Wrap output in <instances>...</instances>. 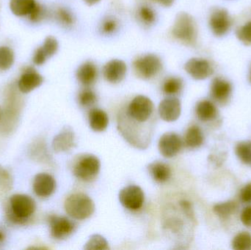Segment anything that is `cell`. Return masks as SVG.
<instances>
[{"instance_id":"6da1fadb","label":"cell","mask_w":251,"mask_h":250,"mask_svg":"<svg viewBox=\"0 0 251 250\" xmlns=\"http://www.w3.org/2000/svg\"><path fill=\"white\" fill-rule=\"evenodd\" d=\"M65 209L70 217L82 220L89 218L95 211V204L90 197L82 193L70 195L65 202Z\"/></svg>"},{"instance_id":"7a4b0ae2","label":"cell","mask_w":251,"mask_h":250,"mask_svg":"<svg viewBox=\"0 0 251 250\" xmlns=\"http://www.w3.org/2000/svg\"><path fill=\"white\" fill-rule=\"evenodd\" d=\"M173 35L187 45H195L197 41L198 32L194 19L187 13H178L174 22Z\"/></svg>"},{"instance_id":"3957f363","label":"cell","mask_w":251,"mask_h":250,"mask_svg":"<svg viewBox=\"0 0 251 250\" xmlns=\"http://www.w3.org/2000/svg\"><path fill=\"white\" fill-rule=\"evenodd\" d=\"M151 100L145 95H137L128 104L126 114L134 123H146L153 114Z\"/></svg>"},{"instance_id":"277c9868","label":"cell","mask_w":251,"mask_h":250,"mask_svg":"<svg viewBox=\"0 0 251 250\" xmlns=\"http://www.w3.org/2000/svg\"><path fill=\"white\" fill-rule=\"evenodd\" d=\"M10 209L15 221H26L35 211V203L30 197L26 195H13L10 199Z\"/></svg>"},{"instance_id":"5b68a950","label":"cell","mask_w":251,"mask_h":250,"mask_svg":"<svg viewBox=\"0 0 251 250\" xmlns=\"http://www.w3.org/2000/svg\"><path fill=\"white\" fill-rule=\"evenodd\" d=\"M133 66L134 71L139 77L149 79L156 76L161 71L162 63L158 56L149 54L134 60Z\"/></svg>"},{"instance_id":"8992f818","label":"cell","mask_w":251,"mask_h":250,"mask_svg":"<svg viewBox=\"0 0 251 250\" xmlns=\"http://www.w3.org/2000/svg\"><path fill=\"white\" fill-rule=\"evenodd\" d=\"M100 167L101 163L96 156H84L75 164L74 174L80 180L89 182L97 177Z\"/></svg>"},{"instance_id":"52a82bcc","label":"cell","mask_w":251,"mask_h":250,"mask_svg":"<svg viewBox=\"0 0 251 250\" xmlns=\"http://www.w3.org/2000/svg\"><path fill=\"white\" fill-rule=\"evenodd\" d=\"M144 200V192L141 188L135 185H130L124 188L119 193L121 204L130 211H137L141 208Z\"/></svg>"},{"instance_id":"ba28073f","label":"cell","mask_w":251,"mask_h":250,"mask_svg":"<svg viewBox=\"0 0 251 250\" xmlns=\"http://www.w3.org/2000/svg\"><path fill=\"white\" fill-rule=\"evenodd\" d=\"M232 20L229 13L224 8H216L212 12L209 18V26L214 35L224 36L229 32Z\"/></svg>"},{"instance_id":"9c48e42d","label":"cell","mask_w":251,"mask_h":250,"mask_svg":"<svg viewBox=\"0 0 251 250\" xmlns=\"http://www.w3.org/2000/svg\"><path fill=\"white\" fill-rule=\"evenodd\" d=\"M184 69L196 80H203L212 76L214 70L209 61L201 58H192L186 63Z\"/></svg>"},{"instance_id":"30bf717a","label":"cell","mask_w":251,"mask_h":250,"mask_svg":"<svg viewBox=\"0 0 251 250\" xmlns=\"http://www.w3.org/2000/svg\"><path fill=\"white\" fill-rule=\"evenodd\" d=\"M182 148V140L176 133H166L161 136L159 141L160 154L166 158L175 157Z\"/></svg>"},{"instance_id":"8fae6325","label":"cell","mask_w":251,"mask_h":250,"mask_svg":"<svg viewBox=\"0 0 251 250\" xmlns=\"http://www.w3.org/2000/svg\"><path fill=\"white\" fill-rule=\"evenodd\" d=\"M126 64L122 60H110L103 68V75L107 82L118 84L125 79L126 74Z\"/></svg>"},{"instance_id":"7c38bea8","label":"cell","mask_w":251,"mask_h":250,"mask_svg":"<svg viewBox=\"0 0 251 250\" xmlns=\"http://www.w3.org/2000/svg\"><path fill=\"white\" fill-rule=\"evenodd\" d=\"M158 111L161 118L165 121H176L181 114V102L175 97L165 98L159 104Z\"/></svg>"},{"instance_id":"4fadbf2b","label":"cell","mask_w":251,"mask_h":250,"mask_svg":"<svg viewBox=\"0 0 251 250\" xmlns=\"http://www.w3.org/2000/svg\"><path fill=\"white\" fill-rule=\"evenodd\" d=\"M51 234L56 239H63L75 230V223L64 217L52 216L50 219Z\"/></svg>"},{"instance_id":"5bb4252c","label":"cell","mask_w":251,"mask_h":250,"mask_svg":"<svg viewBox=\"0 0 251 250\" xmlns=\"http://www.w3.org/2000/svg\"><path fill=\"white\" fill-rule=\"evenodd\" d=\"M232 92L231 83L222 78H215L212 81L210 95L212 99L219 104H225L229 99Z\"/></svg>"},{"instance_id":"9a60e30c","label":"cell","mask_w":251,"mask_h":250,"mask_svg":"<svg viewBox=\"0 0 251 250\" xmlns=\"http://www.w3.org/2000/svg\"><path fill=\"white\" fill-rule=\"evenodd\" d=\"M56 182L54 178L47 173H39L33 181L34 192L41 198H47L55 190Z\"/></svg>"},{"instance_id":"2e32d148","label":"cell","mask_w":251,"mask_h":250,"mask_svg":"<svg viewBox=\"0 0 251 250\" xmlns=\"http://www.w3.org/2000/svg\"><path fill=\"white\" fill-rule=\"evenodd\" d=\"M58 50V42L54 37H47L42 46L38 48L34 54L33 63L37 66L44 64L49 58L52 57Z\"/></svg>"},{"instance_id":"e0dca14e","label":"cell","mask_w":251,"mask_h":250,"mask_svg":"<svg viewBox=\"0 0 251 250\" xmlns=\"http://www.w3.org/2000/svg\"><path fill=\"white\" fill-rule=\"evenodd\" d=\"M44 82L42 76L32 69H28L21 76L18 88L23 93H28L42 85Z\"/></svg>"},{"instance_id":"ac0fdd59","label":"cell","mask_w":251,"mask_h":250,"mask_svg":"<svg viewBox=\"0 0 251 250\" xmlns=\"http://www.w3.org/2000/svg\"><path fill=\"white\" fill-rule=\"evenodd\" d=\"M75 145V134L71 128L66 127L53 139L52 147L56 153L69 151Z\"/></svg>"},{"instance_id":"d6986e66","label":"cell","mask_w":251,"mask_h":250,"mask_svg":"<svg viewBox=\"0 0 251 250\" xmlns=\"http://www.w3.org/2000/svg\"><path fill=\"white\" fill-rule=\"evenodd\" d=\"M98 76V69L93 62H85L81 65L76 71V78L78 81L84 86H91Z\"/></svg>"},{"instance_id":"ffe728a7","label":"cell","mask_w":251,"mask_h":250,"mask_svg":"<svg viewBox=\"0 0 251 250\" xmlns=\"http://www.w3.org/2000/svg\"><path fill=\"white\" fill-rule=\"evenodd\" d=\"M149 171L153 180L158 183L168 182L171 176V170L169 166L161 161H155L149 164Z\"/></svg>"},{"instance_id":"44dd1931","label":"cell","mask_w":251,"mask_h":250,"mask_svg":"<svg viewBox=\"0 0 251 250\" xmlns=\"http://www.w3.org/2000/svg\"><path fill=\"white\" fill-rule=\"evenodd\" d=\"M88 119H89L90 126L95 132H103L108 126V116L105 112L100 109H94L91 110Z\"/></svg>"},{"instance_id":"7402d4cb","label":"cell","mask_w":251,"mask_h":250,"mask_svg":"<svg viewBox=\"0 0 251 250\" xmlns=\"http://www.w3.org/2000/svg\"><path fill=\"white\" fill-rule=\"evenodd\" d=\"M196 111L198 117L202 121H210L218 115L216 106L208 100H203L198 103Z\"/></svg>"},{"instance_id":"603a6c76","label":"cell","mask_w":251,"mask_h":250,"mask_svg":"<svg viewBox=\"0 0 251 250\" xmlns=\"http://www.w3.org/2000/svg\"><path fill=\"white\" fill-rule=\"evenodd\" d=\"M36 4L35 0H10V8L16 16H24L30 14Z\"/></svg>"},{"instance_id":"cb8c5ba5","label":"cell","mask_w":251,"mask_h":250,"mask_svg":"<svg viewBox=\"0 0 251 250\" xmlns=\"http://www.w3.org/2000/svg\"><path fill=\"white\" fill-rule=\"evenodd\" d=\"M204 141L203 132L197 126H193L189 128L186 132L184 142L188 148H197L203 145Z\"/></svg>"},{"instance_id":"d4e9b609","label":"cell","mask_w":251,"mask_h":250,"mask_svg":"<svg viewBox=\"0 0 251 250\" xmlns=\"http://www.w3.org/2000/svg\"><path fill=\"white\" fill-rule=\"evenodd\" d=\"M238 205L234 201H227V202L221 203L216 204L214 206L213 211L217 216L223 220L228 219L237 211Z\"/></svg>"},{"instance_id":"484cf974","label":"cell","mask_w":251,"mask_h":250,"mask_svg":"<svg viewBox=\"0 0 251 250\" xmlns=\"http://www.w3.org/2000/svg\"><path fill=\"white\" fill-rule=\"evenodd\" d=\"M235 154L242 162L251 164V140L238 142L235 147Z\"/></svg>"},{"instance_id":"4316f807","label":"cell","mask_w":251,"mask_h":250,"mask_svg":"<svg viewBox=\"0 0 251 250\" xmlns=\"http://www.w3.org/2000/svg\"><path fill=\"white\" fill-rule=\"evenodd\" d=\"M232 248L235 250H251V234L249 232L238 233L232 241Z\"/></svg>"},{"instance_id":"83f0119b","label":"cell","mask_w":251,"mask_h":250,"mask_svg":"<svg viewBox=\"0 0 251 250\" xmlns=\"http://www.w3.org/2000/svg\"><path fill=\"white\" fill-rule=\"evenodd\" d=\"M182 88L183 81L181 79L178 77H171L164 82L162 90L167 95H173L180 92Z\"/></svg>"},{"instance_id":"f1b7e54d","label":"cell","mask_w":251,"mask_h":250,"mask_svg":"<svg viewBox=\"0 0 251 250\" xmlns=\"http://www.w3.org/2000/svg\"><path fill=\"white\" fill-rule=\"evenodd\" d=\"M14 63V54L10 48L0 46V70L10 69Z\"/></svg>"},{"instance_id":"f546056e","label":"cell","mask_w":251,"mask_h":250,"mask_svg":"<svg viewBox=\"0 0 251 250\" xmlns=\"http://www.w3.org/2000/svg\"><path fill=\"white\" fill-rule=\"evenodd\" d=\"M84 248L85 250H107L110 249L107 240L100 235H93Z\"/></svg>"},{"instance_id":"4dcf8cb0","label":"cell","mask_w":251,"mask_h":250,"mask_svg":"<svg viewBox=\"0 0 251 250\" xmlns=\"http://www.w3.org/2000/svg\"><path fill=\"white\" fill-rule=\"evenodd\" d=\"M79 104L83 107H89L97 102V97L95 92L90 89L81 91L78 97Z\"/></svg>"},{"instance_id":"1f68e13d","label":"cell","mask_w":251,"mask_h":250,"mask_svg":"<svg viewBox=\"0 0 251 250\" xmlns=\"http://www.w3.org/2000/svg\"><path fill=\"white\" fill-rule=\"evenodd\" d=\"M12 185L11 176L4 167L0 165V195L10 192Z\"/></svg>"},{"instance_id":"d6a6232c","label":"cell","mask_w":251,"mask_h":250,"mask_svg":"<svg viewBox=\"0 0 251 250\" xmlns=\"http://www.w3.org/2000/svg\"><path fill=\"white\" fill-rule=\"evenodd\" d=\"M237 36L243 44L251 45V22L239 28Z\"/></svg>"},{"instance_id":"836d02e7","label":"cell","mask_w":251,"mask_h":250,"mask_svg":"<svg viewBox=\"0 0 251 250\" xmlns=\"http://www.w3.org/2000/svg\"><path fill=\"white\" fill-rule=\"evenodd\" d=\"M57 17L58 20L66 26H72L75 23V17L72 13L66 8H59L57 11Z\"/></svg>"},{"instance_id":"e575fe53","label":"cell","mask_w":251,"mask_h":250,"mask_svg":"<svg viewBox=\"0 0 251 250\" xmlns=\"http://www.w3.org/2000/svg\"><path fill=\"white\" fill-rule=\"evenodd\" d=\"M139 13H140V16L142 20L148 24L153 23L156 19L154 11L148 6H143L140 9Z\"/></svg>"},{"instance_id":"d590c367","label":"cell","mask_w":251,"mask_h":250,"mask_svg":"<svg viewBox=\"0 0 251 250\" xmlns=\"http://www.w3.org/2000/svg\"><path fill=\"white\" fill-rule=\"evenodd\" d=\"M240 199L244 204H251V183L246 184L240 190Z\"/></svg>"},{"instance_id":"8d00e7d4","label":"cell","mask_w":251,"mask_h":250,"mask_svg":"<svg viewBox=\"0 0 251 250\" xmlns=\"http://www.w3.org/2000/svg\"><path fill=\"white\" fill-rule=\"evenodd\" d=\"M29 19L34 22H38L44 18V10L40 4H36L35 8L33 9L30 14L29 15Z\"/></svg>"},{"instance_id":"74e56055","label":"cell","mask_w":251,"mask_h":250,"mask_svg":"<svg viewBox=\"0 0 251 250\" xmlns=\"http://www.w3.org/2000/svg\"><path fill=\"white\" fill-rule=\"evenodd\" d=\"M117 22L115 19H107L103 23L102 31L105 34H111L117 29Z\"/></svg>"},{"instance_id":"f35d334b","label":"cell","mask_w":251,"mask_h":250,"mask_svg":"<svg viewBox=\"0 0 251 250\" xmlns=\"http://www.w3.org/2000/svg\"><path fill=\"white\" fill-rule=\"evenodd\" d=\"M242 223L245 226L251 227V205L246 207L243 210L240 216Z\"/></svg>"},{"instance_id":"ab89813d","label":"cell","mask_w":251,"mask_h":250,"mask_svg":"<svg viewBox=\"0 0 251 250\" xmlns=\"http://www.w3.org/2000/svg\"><path fill=\"white\" fill-rule=\"evenodd\" d=\"M155 1H158V2L160 3V4L165 6V7H170V6L174 4L175 0H155Z\"/></svg>"},{"instance_id":"60d3db41","label":"cell","mask_w":251,"mask_h":250,"mask_svg":"<svg viewBox=\"0 0 251 250\" xmlns=\"http://www.w3.org/2000/svg\"><path fill=\"white\" fill-rule=\"evenodd\" d=\"M84 1H85L88 5L92 6L100 2L101 0H84Z\"/></svg>"},{"instance_id":"b9f144b4","label":"cell","mask_w":251,"mask_h":250,"mask_svg":"<svg viewBox=\"0 0 251 250\" xmlns=\"http://www.w3.org/2000/svg\"><path fill=\"white\" fill-rule=\"evenodd\" d=\"M4 233H3V231H1V230H0V243H1V242H4Z\"/></svg>"},{"instance_id":"7bdbcfd3","label":"cell","mask_w":251,"mask_h":250,"mask_svg":"<svg viewBox=\"0 0 251 250\" xmlns=\"http://www.w3.org/2000/svg\"><path fill=\"white\" fill-rule=\"evenodd\" d=\"M249 82L251 84V66L250 67V70H249Z\"/></svg>"},{"instance_id":"ee69618b","label":"cell","mask_w":251,"mask_h":250,"mask_svg":"<svg viewBox=\"0 0 251 250\" xmlns=\"http://www.w3.org/2000/svg\"><path fill=\"white\" fill-rule=\"evenodd\" d=\"M0 117H1V114H0Z\"/></svg>"}]
</instances>
